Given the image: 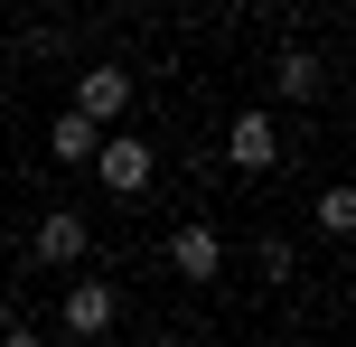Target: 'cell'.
<instances>
[{"label": "cell", "mask_w": 356, "mask_h": 347, "mask_svg": "<svg viewBox=\"0 0 356 347\" xmlns=\"http://www.w3.org/2000/svg\"><path fill=\"white\" fill-rule=\"evenodd\" d=\"M56 329H66L75 347L113 338V329H122V291H113L104 273H66V300H56Z\"/></svg>", "instance_id": "obj_1"}, {"label": "cell", "mask_w": 356, "mask_h": 347, "mask_svg": "<svg viewBox=\"0 0 356 347\" xmlns=\"http://www.w3.org/2000/svg\"><path fill=\"white\" fill-rule=\"evenodd\" d=\"M131 104H141L131 66H113V56H104V66H85V75H75V104H66V113H75V122H94V131H113Z\"/></svg>", "instance_id": "obj_2"}, {"label": "cell", "mask_w": 356, "mask_h": 347, "mask_svg": "<svg viewBox=\"0 0 356 347\" xmlns=\"http://www.w3.org/2000/svg\"><path fill=\"white\" fill-rule=\"evenodd\" d=\"M85 254H94V216H75V207H47L29 225V263H47V273H85Z\"/></svg>", "instance_id": "obj_3"}, {"label": "cell", "mask_w": 356, "mask_h": 347, "mask_svg": "<svg viewBox=\"0 0 356 347\" xmlns=\"http://www.w3.org/2000/svg\"><path fill=\"white\" fill-rule=\"evenodd\" d=\"M94 179H104L113 197H150V179H160V150H150L141 131H104V150H94Z\"/></svg>", "instance_id": "obj_4"}, {"label": "cell", "mask_w": 356, "mask_h": 347, "mask_svg": "<svg viewBox=\"0 0 356 347\" xmlns=\"http://www.w3.org/2000/svg\"><path fill=\"white\" fill-rule=\"evenodd\" d=\"M225 169H244V179L282 169V122H272V113H234L225 122Z\"/></svg>", "instance_id": "obj_5"}, {"label": "cell", "mask_w": 356, "mask_h": 347, "mask_svg": "<svg viewBox=\"0 0 356 347\" xmlns=\"http://www.w3.org/2000/svg\"><path fill=\"white\" fill-rule=\"evenodd\" d=\"M169 273L207 291V282L225 273V235H216V225H178V235H169Z\"/></svg>", "instance_id": "obj_6"}, {"label": "cell", "mask_w": 356, "mask_h": 347, "mask_svg": "<svg viewBox=\"0 0 356 347\" xmlns=\"http://www.w3.org/2000/svg\"><path fill=\"white\" fill-rule=\"evenodd\" d=\"M272 94H282V104H319V94H328L319 56H309V47H282V56H272Z\"/></svg>", "instance_id": "obj_7"}, {"label": "cell", "mask_w": 356, "mask_h": 347, "mask_svg": "<svg viewBox=\"0 0 356 347\" xmlns=\"http://www.w3.org/2000/svg\"><path fill=\"white\" fill-rule=\"evenodd\" d=\"M94 150H104V131H94V122H75V113H56V122H47V160L94 169Z\"/></svg>", "instance_id": "obj_8"}, {"label": "cell", "mask_w": 356, "mask_h": 347, "mask_svg": "<svg viewBox=\"0 0 356 347\" xmlns=\"http://www.w3.org/2000/svg\"><path fill=\"white\" fill-rule=\"evenodd\" d=\"M309 225H319L328 244H347V235H356V188H347V179H328L319 197H309Z\"/></svg>", "instance_id": "obj_9"}, {"label": "cell", "mask_w": 356, "mask_h": 347, "mask_svg": "<svg viewBox=\"0 0 356 347\" xmlns=\"http://www.w3.org/2000/svg\"><path fill=\"white\" fill-rule=\"evenodd\" d=\"M253 273H263V282H291V273H300V254H291V235H263V244H253Z\"/></svg>", "instance_id": "obj_10"}, {"label": "cell", "mask_w": 356, "mask_h": 347, "mask_svg": "<svg viewBox=\"0 0 356 347\" xmlns=\"http://www.w3.org/2000/svg\"><path fill=\"white\" fill-rule=\"evenodd\" d=\"M0 347H56V338H38V329H19V319H0Z\"/></svg>", "instance_id": "obj_11"}, {"label": "cell", "mask_w": 356, "mask_h": 347, "mask_svg": "<svg viewBox=\"0 0 356 347\" xmlns=\"http://www.w3.org/2000/svg\"><path fill=\"white\" fill-rule=\"evenodd\" d=\"M150 347H188V338H169V329H160V338H150Z\"/></svg>", "instance_id": "obj_12"}]
</instances>
